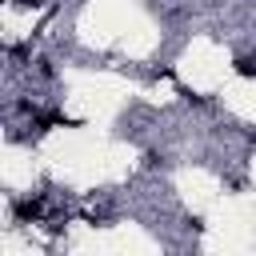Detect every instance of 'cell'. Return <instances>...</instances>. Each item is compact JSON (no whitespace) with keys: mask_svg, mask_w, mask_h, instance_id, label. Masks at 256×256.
<instances>
[{"mask_svg":"<svg viewBox=\"0 0 256 256\" xmlns=\"http://www.w3.org/2000/svg\"><path fill=\"white\" fill-rule=\"evenodd\" d=\"M12 212H16V220H20V224H32V220H40V216H44V196L16 200V204H12Z\"/></svg>","mask_w":256,"mask_h":256,"instance_id":"1","label":"cell"},{"mask_svg":"<svg viewBox=\"0 0 256 256\" xmlns=\"http://www.w3.org/2000/svg\"><path fill=\"white\" fill-rule=\"evenodd\" d=\"M232 68H236V76H248V80H252V76H256V56H236Z\"/></svg>","mask_w":256,"mask_h":256,"instance_id":"2","label":"cell"}]
</instances>
